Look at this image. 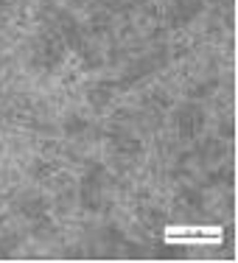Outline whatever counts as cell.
Returning <instances> with one entry per match:
<instances>
[{
	"mask_svg": "<svg viewBox=\"0 0 238 263\" xmlns=\"http://www.w3.org/2000/svg\"><path fill=\"white\" fill-rule=\"evenodd\" d=\"M168 241H179V243H216L222 238V230L218 227H171L166 233Z\"/></svg>",
	"mask_w": 238,
	"mask_h": 263,
	"instance_id": "cell-1",
	"label": "cell"
}]
</instances>
